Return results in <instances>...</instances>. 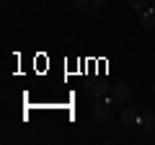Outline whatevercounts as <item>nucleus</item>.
I'll return each instance as SVG.
<instances>
[{
	"label": "nucleus",
	"instance_id": "nucleus-1",
	"mask_svg": "<svg viewBox=\"0 0 155 145\" xmlns=\"http://www.w3.org/2000/svg\"><path fill=\"white\" fill-rule=\"evenodd\" d=\"M111 104L114 101L111 99H96V104H93V119L96 122H109L111 119Z\"/></svg>",
	"mask_w": 155,
	"mask_h": 145
},
{
	"label": "nucleus",
	"instance_id": "nucleus-2",
	"mask_svg": "<svg viewBox=\"0 0 155 145\" xmlns=\"http://www.w3.org/2000/svg\"><path fill=\"white\" fill-rule=\"evenodd\" d=\"M129 96H132V91H129V86H127V83H116V86H111L109 99L114 101V104H127Z\"/></svg>",
	"mask_w": 155,
	"mask_h": 145
},
{
	"label": "nucleus",
	"instance_id": "nucleus-3",
	"mask_svg": "<svg viewBox=\"0 0 155 145\" xmlns=\"http://www.w3.org/2000/svg\"><path fill=\"white\" fill-rule=\"evenodd\" d=\"M142 132H147V135H153L155 132V112H145V114H140V124H137Z\"/></svg>",
	"mask_w": 155,
	"mask_h": 145
},
{
	"label": "nucleus",
	"instance_id": "nucleus-4",
	"mask_svg": "<svg viewBox=\"0 0 155 145\" xmlns=\"http://www.w3.org/2000/svg\"><path fill=\"white\" fill-rule=\"evenodd\" d=\"M122 122L127 124V127H137V124H140V114H137V109H124Z\"/></svg>",
	"mask_w": 155,
	"mask_h": 145
},
{
	"label": "nucleus",
	"instance_id": "nucleus-5",
	"mask_svg": "<svg viewBox=\"0 0 155 145\" xmlns=\"http://www.w3.org/2000/svg\"><path fill=\"white\" fill-rule=\"evenodd\" d=\"M140 26H142V29H155V11H142V16H140Z\"/></svg>",
	"mask_w": 155,
	"mask_h": 145
},
{
	"label": "nucleus",
	"instance_id": "nucleus-6",
	"mask_svg": "<svg viewBox=\"0 0 155 145\" xmlns=\"http://www.w3.org/2000/svg\"><path fill=\"white\" fill-rule=\"evenodd\" d=\"M85 91H88V96H104V91H106V86H101V83H93V86H85Z\"/></svg>",
	"mask_w": 155,
	"mask_h": 145
},
{
	"label": "nucleus",
	"instance_id": "nucleus-7",
	"mask_svg": "<svg viewBox=\"0 0 155 145\" xmlns=\"http://www.w3.org/2000/svg\"><path fill=\"white\" fill-rule=\"evenodd\" d=\"M127 3H129V5H132V8H134V11H142V8H145V5H147L150 0H127Z\"/></svg>",
	"mask_w": 155,
	"mask_h": 145
},
{
	"label": "nucleus",
	"instance_id": "nucleus-8",
	"mask_svg": "<svg viewBox=\"0 0 155 145\" xmlns=\"http://www.w3.org/2000/svg\"><path fill=\"white\" fill-rule=\"evenodd\" d=\"M70 3H72V5L78 8V11H80V8H85V5H88L91 0H70Z\"/></svg>",
	"mask_w": 155,
	"mask_h": 145
},
{
	"label": "nucleus",
	"instance_id": "nucleus-9",
	"mask_svg": "<svg viewBox=\"0 0 155 145\" xmlns=\"http://www.w3.org/2000/svg\"><path fill=\"white\" fill-rule=\"evenodd\" d=\"M91 5H93V11H98V8L104 5V0H91Z\"/></svg>",
	"mask_w": 155,
	"mask_h": 145
},
{
	"label": "nucleus",
	"instance_id": "nucleus-10",
	"mask_svg": "<svg viewBox=\"0 0 155 145\" xmlns=\"http://www.w3.org/2000/svg\"><path fill=\"white\" fill-rule=\"evenodd\" d=\"M150 3H153V5H155V0H150Z\"/></svg>",
	"mask_w": 155,
	"mask_h": 145
},
{
	"label": "nucleus",
	"instance_id": "nucleus-11",
	"mask_svg": "<svg viewBox=\"0 0 155 145\" xmlns=\"http://www.w3.org/2000/svg\"><path fill=\"white\" fill-rule=\"evenodd\" d=\"M153 93H155V88H153Z\"/></svg>",
	"mask_w": 155,
	"mask_h": 145
}]
</instances>
